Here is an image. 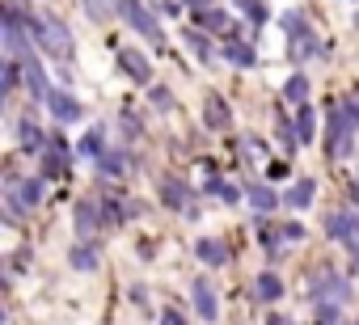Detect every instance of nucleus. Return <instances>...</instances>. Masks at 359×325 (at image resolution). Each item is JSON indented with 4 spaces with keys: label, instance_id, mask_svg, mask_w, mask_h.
Returning <instances> with one entry per match:
<instances>
[{
    "label": "nucleus",
    "instance_id": "f257e3e1",
    "mask_svg": "<svg viewBox=\"0 0 359 325\" xmlns=\"http://www.w3.org/2000/svg\"><path fill=\"white\" fill-rule=\"evenodd\" d=\"M118 13H123V22L135 30V34H144L148 43H165V34H161V26H156V9H144L140 0H118Z\"/></svg>",
    "mask_w": 359,
    "mask_h": 325
},
{
    "label": "nucleus",
    "instance_id": "f03ea898",
    "mask_svg": "<svg viewBox=\"0 0 359 325\" xmlns=\"http://www.w3.org/2000/svg\"><path fill=\"white\" fill-rule=\"evenodd\" d=\"M34 43H43V51H51L55 60H72V30L64 26V22H55V18H47L43 26H39V34H34Z\"/></svg>",
    "mask_w": 359,
    "mask_h": 325
},
{
    "label": "nucleus",
    "instance_id": "7ed1b4c3",
    "mask_svg": "<svg viewBox=\"0 0 359 325\" xmlns=\"http://www.w3.org/2000/svg\"><path fill=\"white\" fill-rule=\"evenodd\" d=\"M351 152H355V127L346 123L342 106H334L330 110V156L334 160H346Z\"/></svg>",
    "mask_w": 359,
    "mask_h": 325
},
{
    "label": "nucleus",
    "instance_id": "20e7f679",
    "mask_svg": "<svg viewBox=\"0 0 359 325\" xmlns=\"http://www.w3.org/2000/svg\"><path fill=\"white\" fill-rule=\"evenodd\" d=\"M325 233H330L338 245H346L351 254H359V212H330Z\"/></svg>",
    "mask_w": 359,
    "mask_h": 325
},
{
    "label": "nucleus",
    "instance_id": "39448f33",
    "mask_svg": "<svg viewBox=\"0 0 359 325\" xmlns=\"http://www.w3.org/2000/svg\"><path fill=\"white\" fill-rule=\"evenodd\" d=\"M26 22H22V13L18 9H5V51H9V60H30V43H26Z\"/></svg>",
    "mask_w": 359,
    "mask_h": 325
},
{
    "label": "nucleus",
    "instance_id": "423d86ee",
    "mask_svg": "<svg viewBox=\"0 0 359 325\" xmlns=\"http://www.w3.org/2000/svg\"><path fill=\"white\" fill-rule=\"evenodd\" d=\"M309 296H313V300H321V304H342V300L351 296V283H346V279H338V275H330V270H321V275L309 283Z\"/></svg>",
    "mask_w": 359,
    "mask_h": 325
},
{
    "label": "nucleus",
    "instance_id": "0eeeda50",
    "mask_svg": "<svg viewBox=\"0 0 359 325\" xmlns=\"http://www.w3.org/2000/svg\"><path fill=\"white\" fill-rule=\"evenodd\" d=\"M191 300H195V312L203 321H216L220 317V296H216V283L212 279H195L191 283Z\"/></svg>",
    "mask_w": 359,
    "mask_h": 325
},
{
    "label": "nucleus",
    "instance_id": "6e6552de",
    "mask_svg": "<svg viewBox=\"0 0 359 325\" xmlns=\"http://www.w3.org/2000/svg\"><path fill=\"white\" fill-rule=\"evenodd\" d=\"M161 199H165V207H169V212L199 216V212H195V203H191V191H187V182H177V178H165V182H161Z\"/></svg>",
    "mask_w": 359,
    "mask_h": 325
},
{
    "label": "nucleus",
    "instance_id": "1a4fd4ad",
    "mask_svg": "<svg viewBox=\"0 0 359 325\" xmlns=\"http://www.w3.org/2000/svg\"><path fill=\"white\" fill-rule=\"evenodd\" d=\"M118 68H123L135 85H148V81H152V64H148L140 51H131V47H123V51H118Z\"/></svg>",
    "mask_w": 359,
    "mask_h": 325
},
{
    "label": "nucleus",
    "instance_id": "9d476101",
    "mask_svg": "<svg viewBox=\"0 0 359 325\" xmlns=\"http://www.w3.org/2000/svg\"><path fill=\"white\" fill-rule=\"evenodd\" d=\"M26 64V89H30V97L34 102H47L51 97V89H47V72H43V64L30 55V60H22Z\"/></svg>",
    "mask_w": 359,
    "mask_h": 325
},
{
    "label": "nucleus",
    "instance_id": "9b49d317",
    "mask_svg": "<svg viewBox=\"0 0 359 325\" xmlns=\"http://www.w3.org/2000/svg\"><path fill=\"white\" fill-rule=\"evenodd\" d=\"M203 123L212 127V131H224L233 118H229V106H224V97L220 93H208V102H203Z\"/></svg>",
    "mask_w": 359,
    "mask_h": 325
},
{
    "label": "nucleus",
    "instance_id": "f8f14e48",
    "mask_svg": "<svg viewBox=\"0 0 359 325\" xmlns=\"http://www.w3.org/2000/svg\"><path fill=\"white\" fill-rule=\"evenodd\" d=\"M47 106H51V114H55L60 123H76V118H81V102H76L72 93H51Z\"/></svg>",
    "mask_w": 359,
    "mask_h": 325
},
{
    "label": "nucleus",
    "instance_id": "ddd939ff",
    "mask_svg": "<svg viewBox=\"0 0 359 325\" xmlns=\"http://www.w3.org/2000/svg\"><path fill=\"white\" fill-rule=\"evenodd\" d=\"M313 135H317V110L309 102H300L296 106V139L300 144H313Z\"/></svg>",
    "mask_w": 359,
    "mask_h": 325
},
{
    "label": "nucleus",
    "instance_id": "4468645a",
    "mask_svg": "<svg viewBox=\"0 0 359 325\" xmlns=\"http://www.w3.org/2000/svg\"><path fill=\"white\" fill-rule=\"evenodd\" d=\"M127 174V152H102L97 156V178H123Z\"/></svg>",
    "mask_w": 359,
    "mask_h": 325
},
{
    "label": "nucleus",
    "instance_id": "2eb2a0df",
    "mask_svg": "<svg viewBox=\"0 0 359 325\" xmlns=\"http://www.w3.org/2000/svg\"><path fill=\"white\" fill-rule=\"evenodd\" d=\"M195 254H199V262H203V266H224V262H229V249H224L220 241H212V237L195 241Z\"/></svg>",
    "mask_w": 359,
    "mask_h": 325
},
{
    "label": "nucleus",
    "instance_id": "dca6fc26",
    "mask_svg": "<svg viewBox=\"0 0 359 325\" xmlns=\"http://www.w3.org/2000/svg\"><path fill=\"white\" fill-rule=\"evenodd\" d=\"M313 195H317V182H313V178H300V182L287 191V199H283V203H287V207H296V212H304V207L313 203Z\"/></svg>",
    "mask_w": 359,
    "mask_h": 325
},
{
    "label": "nucleus",
    "instance_id": "f3484780",
    "mask_svg": "<svg viewBox=\"0 0 359 325\" xmlns=\"http://www.w3.org/2000/svg\"><path fill=\"white\" fill-rule=\"evenodd\" d=\"M18 135H22V152H47V144H51L34 123H22V127H18Z\"/></svg>",
    "mask_w": 359,
    "mask_h": 325
},
{
    "label": "nucleus",
    "instance_id": "a211bd4d",
    "mask_svg": "<svg viewBox=\"0 0 359 325\" xmlns=\"http://www.w3.org/2000/svg\"><path fill=\"white\" fill-rule=\"evenodd\" d=\"M224 55H229L237 68H250V64H254V47H250L245 39H229V43H224Z\"/></svg>",
    "mask_w": 359,
    "mask_h": 325
},
{
    "label": "nucleus",
    "instance_id": "6ab92c4d",
    "mask_svg": "<svg viewBox=\"0 0 359 325\" xmlns=\"http://www.w3.org/2000/svg\"><path fill=\"white\" fill-rule=\"evenodd\" d=\"M13 199H18L22 207H39V203H43V178H26Z\"/></svg>",
    "mask_w": 359,
    "mask_h": 325
},
{
    "label": "nucleus",
    "instance_id": "aec40b11",
    "mask_svg": "<svg viewBox=\"0 0 359 325\" xmlns=\"http://www.w3.org/2000/svg\"><path fill=\"white\" fill-rule=\"evenodd\" d=\"M250 203H254L258 212H275V207H279V195H275L271 186L258 182V186H250Z\"/></svg>",
    "mask_w": 359,
    "mask_h": 325
},
{
    "label": "nucleus",
    "instance_id": "412c9836",
    "mask_svg": "<svg viewBox=\"0 0 359 325\" xmlns=\"http://www.w3.org/2000/svg\"><path fill=\"white\" fill-rule=\"evenodd\" d=\"M93 224H106V212H97L93 203H81V207H76V228H81V233H89Z\"/></svg>",
    "mask_w": 359,
    "mask_h": 325
},
{
    "label": "nucleus",
    "instance_id": "4be33fe9",
    "mask_svg": "<svg viewBox=\"0 0 359 325\" xmlns=\"http://www.w3.org/2000/svg\"><path fill=\"white\" fill-rule=\"evenodd\" d=\"M68 262H72L76 270H93V266H97V245H76V249L68 254Z\"/></svg>",
    "mask_w": 359,
    "mask_h": 325
},
{
    "label": "nucleus",
    "instance_id": "5701e85b",
    "mask_svg": "<svg viewBox=\"0 0 359 325\" xmlns=\"http://www.w3.org/2000/svg\"><path fill=\"white\" fill-rule=\"evenodd\" d=\"M258 296H262V300H279V296H283V279L271 275V270L258 275Z\"/></svg>",
    "mask_w": 359,
    "mask_h": 325
},
{
    "label": "nucleus",
    "instance_id": "b1692460",
    "mask_svg": "<svg viewBox=\"0 0 359 325\" xmlns=\"http://www.w3.org/2000/svg\"><path fill=\"white\" fill-rule=\"evenodd\" d=\"M81 152H85V156H102V152H106V131H102V127H93V131L81 139Z\"/></svg>",
    "mask_w": 359,
    "mask_h": 325
},
{
    "label": "nucleus",
    "instance_id": "393cba45",
    "mask_svg": "<svg viewBox=\"0 0 359 325\" xmlns=\"http://www.w3.org/2000/svg\"><path fill=\"white\" fill-rule=\"evenodd\" d=\"M85 9H89V18H93V22H106V18L118 9V0H85Z\"/></svg>",
    "mask_w": 359,
    "mask_h": 325
},
{
    "label": "nucleus",
    "instance_id": "a878e982",
    "mask_svg": "<svg viewBox=\"0 0 359 325\" xmlns=\"http://www.w3.org/2000/svg\"><path fill=\"white\" fill-rule=\"evenodd\" d=\"M199 26L203 30H224L229 18H224V9H199Z\"/></svg>",
    "mask_w": 359,
    "mask_h": 325
},
{
    "label": "nucleus",
    "instance_id": "bb28decb",
    "mask_svg": "<svg viewBox=\"0 0 359 325\" xmlns=\"http://www.w3.org/2000/svg\"><path fill=\"white\" fill-rule=\"evenodd\" d=\"M317 325H346L338 304H317Z\"/></svg>",
    "mask_w": 359,
    "mask_h": 325
},
{
    "label": "nucleus",
    "instance_id": "cd10ccee",
    "mask_svg": "<svg viewBox=\"0 0 359 325\" xmlns=\"http://www.w3.org/2000/svg\"><path fill=\"white\" fill-rule=\"evenodd\" d=\"M283 97H292V102H304V97H309V76H292V81L283 85Z\"/></svg>",
    "mask_w": 359,
    "mask_h": 325
},
{
    "label": "nucleus",
    "instance_id": "c85d7f7f",
    "mask_svg": "<svg viewBox=\"0 0 359 325\" xmlns=\"http://www.w3.org/2000/svg\"><path fill=\"white\" fill-rule=\"evenodd\" d=\"M237 9L254 22V26H262L266 22V9H262V0H237Z\"/></svg>",
    "mask_w": 359,
    "mask_h": 325
},
{
    "label": "nucleus",
    "instance_id": "c756f323",
    "mask_svg": "<svg viewBox=\"0 0 359 325\" xmlns=\"http://www.w3.org/2000/svg\"><path fill=\"white\" fill-rule=\"evenodd\" d=\"M283 30H287L292 39H309V34H313V30L300 22V13H287V18H283Z\"/></svg>",
    "mask_w": 359,
    "mask_h": 325
},
{
    "label": "nucleus",
    "instance_id": "7c9ffc66",
    "mask_svg": "<svg viewBox=\"0 0 359 325\" xmlns=\"http://www.w3.org/2000/svg\"><path fill=\"white\" fill-rule=\"evenodd\" d=\"M187 39H191V47H195V55H203V60L212 55V43H208V34H199V30H191Z\"/></svg>",
    "mask_w": 359,
    "mask_h": 325
},
{
    "label": "nucleus",
    "instance_id": "2f4dec72",
    "mask_svg": "<svg viewBox=\"0 0 359 325\" xmlns=\"http://www.w3.org/2000/svg\"><path fill=\"white\" fill-rule=\"evenodd\" d=\"M152 106H156V110H173V97H169V89H152Z\"/></svg>",
    "mask_w": 359,
    "mask_h": 325
},
{
    "label": "nucleus",
    "instance_id": "473e14b6",
    "mask_svg": "<svg viewBox=\"0 0 359 325\" xmlns=\"http://www.w3.org/2000/svg\"><path fill=\"white\" fill-rule=\"evenodd\" d=\"M161 325H187V317L177 312V308H165V312H161Z\"/></svg>",
    "mask_w": 359,
    "mask_h": 325
},
{
    "label": "nucleus",
    "instance_id": "72a5a7b5",
    "mask_svg": "<svg viewBox=\"0 0 359 325\" xmlns=\"http://www.w3.org/2000/svg\"><path fill=\"white\" fill-rule=\"evenodd\" d=\"M342 114H346L351 127H359V102H342Z\"/></svg>",
    "mask_w": 359,
    "mask_h": 325
},
{
    "label": "nucleus",
    "instance_id": "f704fd0d",
    "mask_svg": "<svg viewBox=\"0 0 359 325\" xmlns=\"http://www.w3.org/2000/svg\"><path fill=\"white\" fill-rule=\"evenodd\" d=\"M283 237H287V241H300V237H304V224H296V220L283 224Z\"/></svg>",
    "mask_w": 359,
    "mask_h": 325
},
{
    "label": "nucleus",
    "instance_id": "c9c22d12",
    "mask_svg": "<svg viewBox=\"0 0 359 325\" xmlns=\"http://www.w3.org/2000/svg\"><path fill=\"white\" fill-rule=\"evenodd\" d=\"M123 131H127V139H135L140 135V123L135 118H123Z\"/></svg>",
    "mask_w": 359,
    "mask_h": 325
},
{
    "label": "nucleus",
    "instance_id": "e433bc0d",
    "mask_svg": "<svg viewBox=\"0 0 359 325\" xmlns=\"http://www.w3.org/2000/svg\"><path fill=\"white\" fill-rule=\"evenodd\" d=\"M220 195H224V203H237L241 195H237V186H220Z\"/></svg>",
    "mask_w": 359,
    "mask_h": 325
},
{
    "label": "nucleus",
    "instance_id": "4c0bfd02",
    "mask_svg": "<svg viewBox=\"0 0 359 325\" xmlns=\"http://www.w3.org/2000/svg\"><path fill=\"white\" fill-rule=\"evenodd\" d=\"M275 241H279V237H275V228H262V245H266V249H275Z\"/></svg>",
    "mask_w": 359,
    "mask_h": 325
}]
</instances>
